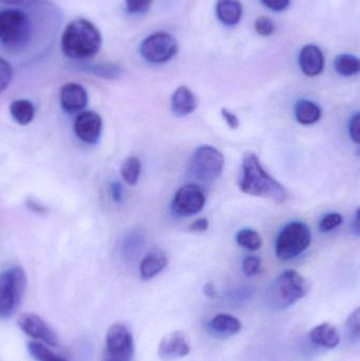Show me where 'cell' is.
Listing matches in <instances>:
<instances>
[{"instance_id":"obj_1","label":"cell","mask_w":360,"mask_h":361,"mask_svg":"<svg viewBox=\"0 0 360 361\" xmlns=\"http://www.w3.org/2000/svg\"><path fill=\"white\" fill-rule=\"evenodd\" d=\"M239 187L245 195L272 200L277 204L285 203L289 197L287 188L266 173L254 152L243 157L242 177L239 180Z\"/></svg>"},{"instance_id":"obj_2","label":"cell","mask_w":360,"mask_h":361,"mask_svg":"<svg viewBox=\"0 0 360 361\" xmlns=\"http://www.w3.org/2000/svg\"><path fill=\"white\" fill-rule=\"evenodd\" d=\"M103 38L97 25L84 18L68 23L61 36V50L72 59H88L101 50Z\"/></svg>"},{"instance_id":"obj_3","label":"cell","mask_w":360,"mask_h":361,"mask_svg":"<svg viewBox=\"0 0 360 361\" xmlns=\"http://www.w3.org/2000/svg\"><path fill=\"white\" fill-rule=\"evenodd\" d=\"M310 292L308 281L295 271L281 274L266 290V300L268 307L283 311L304 298Z\"/></svg>"},{"instance_id":"obj_4","label":"cell","mask_w":360,"mask_h":361,"mask_svg":"<svg viewBox=\"0 0 360 361\" xmlns=\"http://www.w3.org/2000/svg\"><path fill=\"white\" fill-rule=\"evenodd\" d=\"M27 276L23 267H13L0 274V319L16 313L25 296Z\"/></svg>"},{"instance_id":"obj_5","label":"cell","mask_w":360,"mask_h":361,"mask_svg":"<svg viewBox=\"0 0 360 361\" xmlns=\"http://www.w3.org/2000/svg\"><path fill=\"white\" fill-rule=\"evenodd\" d=\"M312 241L310 227L304 222H291L283 227L277 238L275 252L277 258L290 261L306 252Z\"/></svg>"},{"instance_id":"obj_6","label":"cell","mask_w":360,"mask_h":361,"mask_svg":"<svg viewBox=\"0 0 360 361\" xmlns=\"http://www.w3.org/2000/svg\"><path fill=\"white\" fill-rule=\"evenodd\" d=\"M29 17L20 10L0 11V42L10 49H20L31 38Z\"/></svg>"},{"instance_id":"obj_7","label":"cell","mask_w":360,"mask_h":361,"mask_svg":"<svg viewBox=\"0 0 360 361\" xmlns=\"http://www.w3.org/2000/svg\"><path fill=\"white\" fill-rule=\"evenodd\" d=\"M224 163L223 154L219 150L213 146H201L194 150L190 158L188 173L200 182H213L222 175Z\"/></svg>"},{"instance_id":"obj_8","label":"cell","mask_w":360,"mask_h":361,"mask_svg":"<svg viewBox=\"0 0 360 361\" xmlns=\"http://www.w3.org/2000/svg\"><path fill=\"white\" fill-rule=\"evenodd\" d=\"M141 54L152 63H164L170 61L178 52L175 38L166 32H158L148 36L141 44Z\"/></svg>"},{"instance_id":"obj_9","label":"cell","mask_w":360,"mask_h":361,"mask_svg":"<svg viewBox=\"0 0 360 361\" xmlns=\"http://www.w3.org/2000/svg\"><path fill=\"white\" fill-rule=\"evenodd\" d=\"M133 354V338L130 331L122 324L110 326L106 336L105 357L116 361H130Z\"/></svg>"},{"instance_id":"obj_10","label":"cell","mask_w":360,"mask_h":361,"mask_svg":"<svg viewBox=\"0 0 360 361\" xmlns=\"http://www.w3.org/2000/svg\"><path fill=\"white\" fill-rule=\"evenodd\" d=\"M205 195L200 186L187 184L181 187L173 197L171 210L179 216H190L204 208Z\"/></svg>"},{"instance_id":"obj_11","label":"cell","mask_w":360,"mask_h":361,"mask_svg":"<svg viewBox=\"0 0 360 361\" xmlns=\"http://www.w3.org/2000/svg\"><path fill=\"white\" fill-rule=\"evenodd\" d=\"M17 324L27 336L44 341V343L52 347H57L58 345L57 335L40 316L33 313L21 314Z\"/></svg>"},{"instance_id":"obj_12","label":"cell","mask_w":360,"mask_h":361,"mask_svg":"<svg viewBox=\"0 0 360 361\" xmlns=\"http://www.w3.org/2000/svg\"><path fill=\"white\" fill-rule=\"evenodd\" d=\"M103 129V121L97 112L82 111L74 122L76 137L86 144L94 145L99 142Z\"/></svg>"},{"instance_id":"obj_13","label":"cell","mask_w":360,"mask_h":361,"mask_svg":"<svg viewBox=\"0 0 360 361\" xmlns=\"http://www.w3.org/2000/svg\"><path fill=\"white\" fill-rule=\"evenodd\" d=\"M190 352V343L185 334L182 331H175L163 337L158 354L163 361H175L186 357Z\"/></svg>"},{"instance_id":"obj_14","label":"cell","mask_w":360,"mask_h":361,"mask_svg":"<svg viewBox=\"0 0 360 361\" xmlns=\"http://www.w3.org/2000/svg\"><path fill=\"white\" fill-rule=\"evenodd\" d=\"M88 104V93L82 85L69 82L61 88V105L65 111L76 114L82 111Z\"/></svg>"},{"instance_id":"obj_15","label":"cell","mask_w":360,"mask_h":361,"mask_svg":"<svg viewBox=\"0 0 360 361\" xmlns=\"http://www.w3.org/2000/svg\"><path fill=\"white\" fill-rule=\"evenodd\" d=\"M299 66L306 76L319 75L325 67V57L318 47L308 44L300 51Z\"/></svg>"},{"instance_id":"obj_16","label":"cell","mask_w":360,"mask_h":361,"mask_svg":"<svg viewBox=\"0 0 360 361\" xmlns=\"http://www.w3.org/2000/svg\"><path fill=\"white\" fill-rule=\"evenodd\" d=\"M198 107V99L190 89L180 86L171 97V111L178 118L190 116Z\"/></svg>"},{"instance_id":"obj_17","label":"cell","mask_w":360,"mask_h":361,"mask_svg":"<svg viewBox=\"0 0 360 361\" xmlns=\"http://www.w3.org/2000/svg\"><path fill=\"white\" fill-rule=\"evenodd\" d=\"M168 265V258L161 250H154L144 257L139 265V274L144 280L156 277Z\"/></svg>"},{"instance_id":"obj_18","label":"cell","mask_w":360,"mask_h":361,"mask_svg":"<svg viewBox=\"0 0 360 361\" xmlns=\"http://www.w3.org/2000/svg\"><path fill=\"white\" fill-rule=\"evenodd\" d=\"M310 338L313 343L321 345V347L328 348V349H334L340 343V335L337 329L328 322L315 326L311 331Z\"/></svg>"},{"instance_id":"obj_19","label":"cell","mask_w":360,"mask_h":361,"mask_svg":"<svg viewBox=\"0 0 360 361\" xmlns=\"http://www.w3.org/2000/svg\"><path fill=\"white\" fill-rule=\"evenodd\" d=\"M218 18L225 25H235L240 21L243 6L239 0H219L216 6Z\"/></svg>"},{"instance_id":"obj_20","label":"cell","mask_w":360,"mask_h":361,"mask_svg":"<svg viewBox=\"0 0 360 361\" xmlns=\"http://www.w3.org/2000/svg\"><path fill=\"white\" fill-rule=\"evenodd\" d=\"M295 116L299 124L313 125L321 120V109L313 102L302 99L296 104Z\"/></svg>"},{"instance_id":"obj_21","label":"cell","mask_w":360,"mask_h":361,"mask_svg":"<svg viewBox=\"0 0 360 361\" xmlns=\"http://www.w3.org/2000/svg\"><path fill=\"white\" fill-rule=\"evenodd\" d=\"M10 111L13 118L23 126L30 124L35 116V108L33 104L27 99L13 102L10 106Z\"/></svg>"},{"instance_id":"obj_22","label":"cell","mask_w":360,"mask_h":361,"mask_svg":"<svg viewBox=\"0 0 360 361\" xmlns=\"http://www.w3.org/2000/svg\"><path fill=\"white\" fill-rule=\"evenodd\" d=\"M211 328L221 334L236 335L240 332L242 326L241 322L234 316L228 314H219L211 320Z\"/></svg>"},{"instance_id":"obj_23","label":"cell","mask_w":360,"mask_h":361,"mask_svg":"<svg viewBox=\"0 0 360 361\" xmlns=\"http://www.w3.org/2000/svg\"><path fill=\"white\" fill-rule=\"evenodd\" d=\"M336 72L342 76H353L359 74L360 61L354 55L342 54L334 61Z\"/></svg>"},{"instance_id":"obj_24","label":"cell","mask_w":360,"mask_h":361,"mask_svg":"<svg viewBox=\"0 0 360 361\" xmlns=\"http://www.w3.org/2000/svg\"><path fill=\"white\" fill-rule=\"evenodd\" d=\"M141 161L137 157H129L120 167V175L125 182L129 185H135L141 176Z\"/></svg>"},{"instance_id":"obj_25","label":"cell","mask_w":360,"mask_h":361,"mask_svg":"<svg viewBox=\"0 0 360 361\" xmlns=\"http://www.w3.org/2000/svg\"><path fill=\"white\" fill-rule=\"evenodd\" d=\"M236 241L241 247L253 250V252L260 250L262 246L261 235L251 228H243L239 231L236 235Z\"/></svg>"},{"instance_id":"obj_26","label":"cell","mask_w":360,"mask_h":361,"mask_svg":"<svg viewBox=\"0 0 360 361\" xmlns=\"http://www.w3.org/2000/svg\"><path fill=\"white\" fill-rule=\"evenodd\" d=\"M27 351L30 355L37 361H68L61 356H57L48 347L37 341L27 343Z\"/></svg>"},{"instance_id":"obj_27","label":"cell","mask_w":360,"mask_h":361,"mask_svg":"<svg viewBox=\"0 0 360 361\" xmlns=\"http://www.w3.org/2000/svg\"><path fill=\"white\" fill-rule=\"evenodd\" d=\"M91 73L105 80H118L123 75V70L120 66L114 63H104L92 66L89 69Z\"/></svg>"},{"instance_id":"obj_28","label":"cell","mask_w":360,"mask_h":361,"mask_svg":"<svg viewBox=\"0 0 360 361\" xmlns=\"http://www.w3.org/2000/svg\"><path fill=\"white\" fill-rule=\"evenodd\" d=\"M342 223V216L338 212H330V214H325L321 220V231L323 233H328V231H333V229L337 228Z\"/></svg>"},{"instance_id":"obj_29","label":"cell","mask_w":360,"mask_h":361,"mask_svg":"<svg viewBox=\"0 0 360 361\" xmlns=\"http://www.w3.org/2000/svg\"><path fill=\"white\" fill-rule=\"evenodd\" d=\"M13 78L12 66L6 61V59L0 57V93L4 92Z\"/></svg>"},{"instance_id":"obj_30","label":"cell","mask_w":360,"mask_h":361,"mask_svg":"<svg viewBox=\"0 0 360 361\" xmlns=\"http://www.w3.org/2000/svg\"><path fill=\"white\" fill-rule=\"evenodd\" d=\"M347 328H348L349 336L353 341H359L360 336V309L355 310L347 322Z\"/></svg>"},{"instance_id":"obj_31","label":"cell","mask_w":360,"mask_h":361,"mask_svg":"<svg viewBox=\"0 0 360 361\" xmlns=\"http://www.w3.org/2000/svg\"><path fill=\"white\" fill-rule=\"evenodd\" d=\"M255 30L259 35L270 36L274 33L275 23L270 17L260 16L256 19Z\"/></svg>"},{"instance_id":"obj_32","label":"cell","mask_w":360,"mask_h":361,"mask_svg":"<svg viewBox=\"0 0 360 361\" xmlns=\"http://www.w3.org/2000/svg\"><path fill=\"white\" fill-rule=\"evenodd\" d=\"M243 271L247 277H253L261 271V260L256 256H249L243 260Z\"/></svg>"},{"instance_id":"obj_33","label":"cell","mask_w":360,"mask_h":361,"mask_svg":"<svg viewBox=\"0 0 360 361\" xmlns=\"http://www.w3.org/2000/svg\"><path fill=\"white\" fill-rule=\"evenodd\" d=\"M127 12L130 14H143L147 12L154 0H125Z\"/></svg>"},{"instance_id":"obj_34","label":"cell","mask_w":360,"mask_h":361,"mask_svg":"<svg viewBox=\"0 0 360 361\" xmlns=\"http://www.w3.org/2000/svg\"><path fill=\"white\" fill-rule=\"evenodd\" d=\"M360 116L359 114H355L350 118L349 122V135H350L351 140L354 142L355 144L359 145L360 143Z\"/></svg>"},{"instance_id":"obj_35","label":"cell","mask_w":360,"mask_h":361,"mask_svg":"<svg viewBox=\"0 0 360 361\" xmlns=\"http://www.w3.org/2000/svg\"><path fill=\"white\" fill-rule=\"evenodd\" d=\"M221 116L223 120L225 121L226 124L228 125L230 129L236 130L240 127V121H239L238 116L236 114H232L230 110L226 108H222Z\"/></svg>"},{"instance_id":"obj_36","label":"cell","mask_w":360,"mask_h":361,"mask_svg":"<svg viewBox=\"0 0 360 361\" xmlns=\"http://www.w3.org/2000/svg\"><path fill=\"white\" fill-rule=\"evenodd\" d=\"M261 1L271 10L279 12V11L285 10L291 0H261Z\"/></svg>"},{"instance_id":"obj_37","label":"cell","mask_w":360,"mask_h":361,"mask_svg":"<svg viewBox=\"0 0 360 361\" xmlns=\"http://www.w3.org/2000/svg\"><path fill=\"white\" fill-rule=\"evenodd\" d=\"M209 220L205 218H200L194 221L190 226V231L194 233H204L209 229Z\"/></svg>"},{"instance_id":"obj_38","label":"cell","mask_w":360,"mask_h":361,"mask_svg":"<svg viewBox=\"0 0 360 361\" xmlns=\"http://www.w3.org/2000/svg\"><path fill=\"white\" fill-rule=\"evenodd\" d=\"M110 193H111L112 199L116 202L122 201L123 188L122 185L118 182H113L110 186Z\"/></svg>"},{"instance_id":"obj_39","label":"cell","mask_w":360,"mask_h":361,"mask_svg":"<svg viewBox=\"0 0 360 361\" xmlns=\"http://www.w3.org/2000/svg\"><path fill=\"white\" fill-rule=\"evenodd\" d=\"M203 293L209 298H216L217 297V290H216V286L213 281L207 282L205 284L204 288H203Z\"/></svg>"},{"instance_id":"obj_40","label":"cell","mask_w":360,"mask_h":361,"mask_svg":"<svg viewBox=\"0 0 360 361\" xmlns=\"http://www.w3.org/2000/svg\"><path fill=\"white\" fill-rule=\"evenodd\" d=\"M6 4H10V6H29V4H37V2L42 1V0H0Z\"/></svg>"},{"instance_id":"obj_41","label":"cell","mask_w":360,"mask_h":361,"mask_svg":"<svg viewBox=\"0 0 360 361\" xmlns=\"http://www.w3.org/2000/svg\"><path fill=\"white\" fill-rule=\"evenodd\" d=\"M352 231L355 235L359 237V210L357 209L356 214H355L354 222L352 223Z\"/></svg>"},{"instance_id":"obj_42","label":"cell","mask_w":360,"mask_h":361,"mask_svg":"<svg viewBox=\"0 0 360 361\" xmlns=\"http://www.w3.org/2000/svg\"><path fill=\"white\" fill-rule=\"evenodd\" d=\"M27 206H29L30 208H32V209H33L34 212H46V208H44V206L38 205V204L35 203V202L34 201L27 202Z\"/></svg>"},{"instance_id":"obj_43","label":"cell","mask_w":360,"mask_h":361,"mask_svg":"<svg viewBox=\"0 0 360 361\" xmlns=\"http://www.w3.org/2000/svg\"><path fill=\"white\" fill-rule=\"evenodd\" d=\"M104 361H116V360H107V358H104Z\"/></svg>"}]
</instances>
